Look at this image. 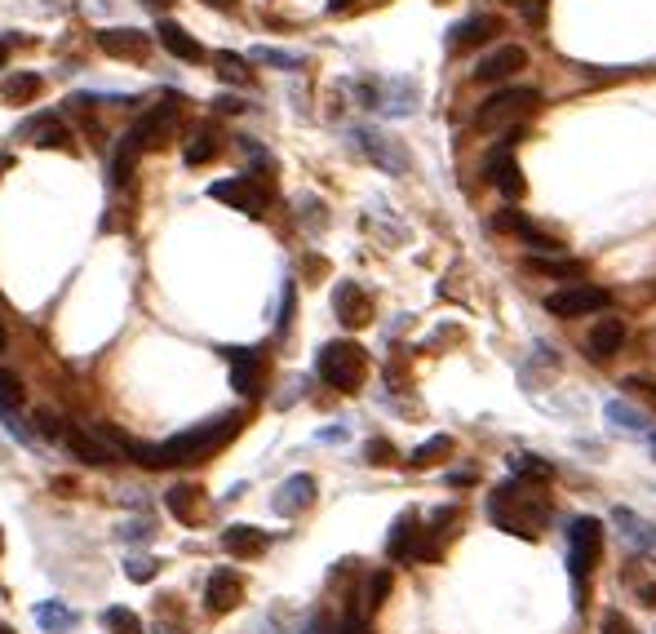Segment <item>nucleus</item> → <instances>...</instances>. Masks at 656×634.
<instances>
[{
	"instance_id": "obj_53",
	"label": "nucleus",
	"mask_w": 656,
	"mask_h": 634,
	"mask_svg": "<svg viewBox=\"0 0 656 634\" xmlns=\"http://www.w3.org/2000/svg\"><path fill=\"white\" fill-rule=\"evenodd\" d=\"M213 5H222V9H227V5H231V0H213Z\"/></svg>"
},
{
	"instance_id": "obj_35",
	"label": "nucleus",
	"mask_w": 656,
	"mask_h": 634,
	"mask_svg": "<svg viewBox=\"0 0 656 634\" xmlns=\"http://www.w3.org/2000/svg\"><path fill=\"white\" fill-rule=\"evenodd\" d=\"M448 453H453V439H448V435H435V439H426L422 448H413V457H408V466L426 470V466H435L439 457H448Z\"/></svg>"
},
{
	"instance_id": "obj_8",
	"label": "nucleus",
	"mask_w": 656,
	"mask_h": 634,
	"mask_svg": "<svg viewBox=\"0 0 656 634\" xmlns=\"http://www.w3.org/2000/svg\"><path fill=\"white\" fill-rule=\"evenodd\" d=\"M178 116H182V98H160L156 107L133 125V142H138V147H164L169 134L178 129Z\"/></svg>"
},
{
	"instance_id": "obj_6",
	"label": "nucleus",
	"mask_w": 656,
	"mask_h": 634,
	"mask_svg": "<svg viewBox=\"0 0 656 634\" xmlns=\"http://www.w3.org/2000/svg\"><path fill=\"white\" fill-rule=\"evenodd\" d=\"M612 293L599 289V284H563L546 298V311L559 315V320H577V315H594V311H608Z\"/></svg>"
},
{
	"instance_id": "obj_15",
	"label": "nucleus",
	"mask_w": 656,
	"mask_h": 634,
	"mask_svg": "<svg viewBox=\"0 0 656 634\" xmlns=\"http://www.w3.org/2000/svg\"><path fill=\"white\" fill-rule=\"evenodd\" d=\"M488 178H492V187H497L506 200H519V196L528 191L524 169H519V160L510 156V147H497V151L488 156Z\"/></svg>"
},
{
	"instance_id": "obj_1",
	"label": "nucleus",
	"mask_w": 656,
	"mask_h": 634,
	"mask_svg": "<svg viewBox=\"0 0 656 634\" xmlns=\"http://www.w3.org/2000/svg\"><path fill=\"white\" fill-rule=\"evenodd\" d=\"M244 417L240 413H227L218 422H204L196 431H182L164 444H129V457L147 470H169V466H191V462H204L209 453H218L227 439L240 431Z\"/></svg>"
},
{
	"instance_id": "obj_19",
	"label": "nucleus",
	"mask_w": 656,
	"mask_h": 634,
	"mask_svg": "<svg viewBox=\"0 0 656 634\" xmlns=\"http://www.w3.org/2000/svg\"><path fill=\"white\" fill-rule=\"evenodd\" d=\"M311 501H315V479L311 475H293V479H284L280 493H275V515L293 519V515H302Z\"/></svg>"
},
{
	"instance_id": "obj_22",
	"label": "nucleus",
	"mask_w": 656,
	"mask_h": 634,
	"mask_svg": "<svg viewBox=\"0 0 656 634\" xmlns=\"http://www.w3.org/2000/svg\"><path fill=\"white\" fill-rule=\"evenodd\" d=\"M156 36H160V45L169 49L173 58H182V63H204V45L196 36H187L178 23H169V18H160V27H156Z\"/></svg>"
},
{
	"instance_id": "obj_32",
	"label": "nucleus",
	"mask_w": 656,
	"mask_h": 634,
	"mask_svg": "<svg viewBox=\"0 0 656 634\" xmlns=\"http://www.w3.org/2000/svg\"><path fill=\"white\" fill-rule=\"evenodd\" d=\"M138 142H133V134L125 138V142H120V147H116V156H111V187H125V182L133 178V160H138Z\"/></svg>"
},
{
	"instance_id": "obj_47",
	"label": "nucleus",
	"mask_w": 656,
	"mask_h": 634,
	"mask_svg": "<svg viewBox=\"0 0 656 634\" xmlns=\"http://www.w3.org/2000/svg\"><path fill=\"white\" fill-rule=\"evenodd\" d=\"M337 634H368V626H364V617H360V612H351V617L342 621V630H337Z\"/></svg>"
},
{
	"instance_id": "obj_39",
	"label": "nucleus",
	"mask_w": 656,
	"mask_h": 634,
	"mask_svg": "<svg viewBox=\"0 0 656 634\" xmlns=\"http://www.w3.org/2000/svg\"><path fill=\"white\" fill-rule=\"evenodd\" d=\"M253 58L266 67H284V71H297L302 67V54H284V49H253Z\"/></svg>"
},
{
	"instance_id": "obj_50",
	"label": "nucleus",
	"mask_w": 656,
	"mask_h": 634,
	"mask_svg": "<svg viewBox=\"0 0 656 634\" xmlns=\"http://www.w3.org/2000/svg\"><path fill=\"white\" fill-rule=\"evenodd\" d=\"M351 5H355V0H328V14H346Z\"/></svg>"
},
{
	"instance_id": "obj_3",
	"label": "nucleus",
	"mask_w": 656,
	"mask_h": 634,
	"mask_svg": "<svg viewBox=\"0 0 656 634\" xmlns=\"http://www.w3.org/2000/svg\"><path fill=\"white\" fill-rule=\"evenodd\" d=\"M315 373H320L333 391L355 395L368 377V351L360 342H328L320 351V360H315Z\"/></svg>"
},
{
	"instance_id": "obj_12",
	"label": "nucleus",
	"mask_w": 656,
	"mask_h": 634,
	"mask_svg": "<svg viewBox=\"0 0 656 634\" xmlns=\"http://www.w3.org/2000/svg\"><path fill=\"white\" fill-rule=\"evenodd\" d=\"M333 311H337V320H342L346 329H364V324H373V302H368V293L355 280H342L333 289Z\"/></svg>"
},
{
	"instance_id": "obj_25",
	"label": "nucleus",
	"mask_w": 656,
	"mask_h": 634,
	"mask_svg": "<svg viewBox=\"0 0 656 634\" xmlns=\"http://www.w3.org/2000/svg\"><path fill=\"white\" fill-rule=\"evenodd\" d=\"M23 138H36V147H71V129L58 116H40L23 125Z\"/></svg>"
},
{
	"instance_id": "obj_38",
	"label": "nucleus",
	"mask_w": 656,
	"mask_h": 634,
	"mask_svg": "<svg viewBox=\"0 0 656 634\" xmlns=\"http://www.w3.org/2000/svg\"><path fill=\"white\" fill-rule=\"evenodd\" d=\"M510 9H515V14L524 18L528 27H541V23H546V9H550V0H510Z\"/></svg>"
},
{
	"instance_id": "obj_46",
	"label": "nucleus",
	"mask_w": 656,
	"mask_h": 634,
	"mask_svg": "<svg viewBox=\"0 0 656 634\" xmlns=\"http://www.w3.org/2000/svg\"><path fill=\"white\" fill-rule=\"evenodd\" d=\"M120 537H125V541H147L151 537V524H125V528H120Z\"/></svg>"
},
{
	"instance_id": "obj_34",
	"label": "nucleus",
	"mask_w": 656,
	"mask_h": 634,
	"mask_svg": "<svg viewBox=\"0 0 656 634\" xmlns=\"http://www.w3.org/2000/svg\"><path fill=\"white\" fill-rule=\"evenodd\" d=\"M182 156H187V165H209V160L218 156V134H209V129H196Z\"/></svg>"
},
{
	"instance_id": "obj_14",
	"label": "nucleus",
	"mask_w": 656,
	"mask_h": 634,
	"mask_svg": "<svg viewBox=\"0 0 656 634\" xmlns=\"http://www.w3.org/2000/svg\"><path fill=\"white\" fill-rule=\"evenodd\" d=\"M244 603V577L240 572H231V568H218L209 577V586H204V608L209 612H231V608H240Z\"/></svg>"
},
{
	"instance_id": "obj_43",
	"label": "nucleus",
	"mask_w": 656,
	"mask_h": 634,
	"mask_svg": "<svg viewBox=\"0 0 656 634\" xmlns=\"http://www.w3.org/2000/svg\"><path fill=\"white\" fill-rule=\"evenodd\" d=\"M603 634H639V630H634L621 612H608V617H603Z\"/></svg>"
},
{
	"instance_id": "obj_36",
	"label": "nucleus",
	"mask_w": 656,
	"mask_h": 634,
	"mask_svg": "<svg viewBox=\"0 0 656 634\" xmlns=\"http://www.w3.org/2000/svg\"><path fill=\"white\" fill-rule=\"evenodd\" d=\"M213 67H218V76L231 80V85H249V63H244L240 54H213Z\"/></svg>"
},
{
	"instance_id": "obj_4",
	"label": "nucleus",
	"mask_w": 656,
	"mask_h": 634,
	"mask_svg": "<svg viewBox=\"0 0 656 634\" xmlns=\"http://www.w3.org/2000/svg\"><path fill=\"white\" fill-rule=\"evenodd\" d=\"M599 555H603V524L594 515L572 519V528H568V572H572L577 603H581V595H586V577H590V568L599 564Z\"/></svg>"
},
{
	"instance_id": "obj_7",
	"label": "nucleus",
	"mask_w": 656,
	"mask_h": 634,
	"mask_svg": "<svg viewBox=\"0 0 656 634\" xmlns=\"http://www.w3.org/2000/svg\"><path fill=\"white\" fill-rule=\"evenodd\" d=\"M209 196L222 200V204H231V209H240V213H249V218H262L266 200H271V187H266L262 178H253V173H240V178L213 182Z\"/></svg>"
},
{
	"instance_id": "obj_24",
	"label": "nucleus",
	"mask_w": 656,
	"mask_h": 634,
	"mask_svg": "<svg viewBox=\"0 0 656 634\" xmlns=\"http://www.w3.org/2000/svg\"><path fill=\"white\" fill-rule=\"evenodd\" d=\"M497 227H501V231H515L519 240H528V244H532V249H550V253H559V244L550 240V235H541V231H537V227H532V222L524 218V213H515V209H501Z\"/></svg>"
},
{
	"instance_id": "obj_9",
	"label": "nucleus",
	"mask_w": 656,
	"mask_h": 634,
	"mask_svg": "<svg viewBox=\"0 0 656 634\" xmlns=\"http://www.w3.org/2000/svg\"><path fill=\"white\" fill-rule=\"evenodd\" d=\"M524 67H528V49L524 45H497L492 54H484L475 63V80L479 85H497V80H510Z\"/></svg>"
},
{
	"instance_id": "obj_23",
	"label": "nucleus",
	"mask_w": 656,
	"mask_h": 634,
	"mask_svg": "<svg viewBox=\"0 0 656 634\" xmlns=\"http://www.w3.org/2000/svg\"><path fill=\"white\" fill-rule=\"evenodd\" d=\"M621 342H625V324L617 320V315H603L599 324L590 329V360H612V355L621 351Z\"/></svg>"
},
{
	"instance_id": "obj_51",
	"label": "nucleus",
	"mask_w": 656,
	"mask_h": 634,
	"mask_svg": "<svg viewBox=\"0 0 656 634\" xmlns=\"http://www.w3.org/2000/svg\"><path fill=\"white\" fill-rule=\"evenodd\" d=\"M142 5H147V9H156V14H164V9H169V0H142Z\"/></svg>"
},
{
	"instance_id": "obj_11",
	"label": "nucleus",
	"mask_w": 656,
	"mask_h": 634,
	"mask_svg": "<svg viewBox=\"0 0 656 634\" xmlns=\"http://www.w3.org/2000/svg\"><path fill=\"white\" fill-rule=\"evenodd\" d=\"M98 49L107 58H125V63H142L151 49V36H142L138 27H102L98 32Z\"/></svg>"
},
{
	"instance_id": "obj_52",
	"label": "nucleus",
	"mask_w": 656,
	"mask_h": 634,
	"mask_svg": "<svg viewBox=\"0 0 656 634\" xmlns=\"http://www.w3.org/2000/svg\"><path fill=\"white\" fill-rule=\"evenodd\" d=\"M0 351H5V324H0Z\"/></svg>"
},
{
	"instance_id": "obj_45",
	"label": "nucleus",
	"mask_w": 656,
	"mask_h": 634,
	"mask_svg": "<svg viewBox=\"0 0 656 634\" xmlns=\"http://www.w3.org/2000/svg\"><path fill=\"white\" fill-rule=\"evenodd\" d=\"M625 391H639L648 404H656V382H643V377H630V382H625Z\"/></svg>"
},
{
	"instance_id": "obj_28",
	"label": "nucleus",
	"mask_w": 656,
	"mask_h": 634,
	"mask_svg": "<svg viewBox=\"0 0 656 634\" xmlns=\"http://www.w3.org/2000/svg\"><path fill=\"white\" fill-rule=\"evenodd\" d=\"M36 626L45 634H67L71 626H76V612H71V603L45 599V603H36Z\"/></svg>"
},
{
	"instance_id": "obj_54",
	"label": "nucleus",
	"mask_w": 656,
	"mask_h": 634,
	"mask_svg": "<svg viewBox=\"0 0 656 634\" xmlns=\"http://www.w3.org/2000/svg\"><path fill=\"white\" fill-rule=\"evenodd\" d=\"M0 634H14V630H9V626H0Z\"/></svg>"
},
{
	"instance_id": "obj_21",
	"label": "nucleus",
	"mask_w": 656,
	"mask_h": 634,
	"mask_svg": "<svg viewBox=\"0 0 656 634\" xmlns=\"http://www.w3.org/2000/svg\"><path fill=\"white\" fill-rule=\"evenodd\" d=\"M222 546H227V555H235V559H258L262 550L271 546V537L253 524H231L227 533H222Z\"/></svg>"
},
{
	"instance_id": "obj_27",
	"label": "nucleus",
	"mask_w": 656,
	"mask_h": 634,
	"mask_svg": "<svg viewBox=\"0 0 656 634\" xmlns=\"http://www.w3.org/2000/svg\"><path fill=\"white\" fill-rule=\"evenodd\" d=\"M617 528L625 533L630 546H639V550H648V555H656V524L639 519L634 510H617Z\"/></svg>"
},
{
	"instance_id": "obj_31",
	"label": "nucleus",
	"mask_w": 656,
	"mask_h": 634,
	"mask_svg": "<svg viewBox=\"0 0 656 634\" xmlns=\"http://www.w3.org/2000/svg\"><path fill=\"white\" fill-rule=\"evenodd\" d=\"M510 475L532 479V484H546V479H555V466L541 462V457H532V453H510Z\"/></svg>"
},
{
	"instance_id": "obj_29",
	"label": "nucleus",
	"mask_w": 656,
	"mask_h": 634,
	"mask_svg": "<svg viewBox=\"0 0 656 634\" xmlns=\"http://www.w3.org/2000/svg\"><path fill=\"white\" fill-rule=\"evenodd\" d=\"M528 271H537V275H555V280H572L577 284L581 275H586V267H581L577 258H555V253H537V258H528Z\"/></svg>"
},
{
	"instance_id": "obj_48",
	"label": "nucleus",
	"mask_w": 656,
	"mask_h": 634,
	"mask_svg": "<svg viewBox=\"0 0 656 634\" xmlns=\"http://www.w3.org/2000/svg\"><path fill=\"white\" fill-rule=\"evenodd\" d=\"M634 590H639V599L648 603V608H656V581H639Z\"/></svg>"
},
{
	"instance_id": "obj_17",
	"label": "nucleus",
	"mask_w": 656,
	"mask_h": 634,
	"mask_svg": "<svg viewBox=\"0 0 656 634\" xmlns=\"http://www.w3.org/2000/svg\"><path fill=\"white\" fill-rule=\"evenodd\" d=\"M164 506H169V515L187 528L204 524V515H209V501H204V493L196 484H173L169 493H164Z\"/></svg>"
},
{
	"instance_id": "obj_40",
	"label": "nucleus",
	"mask_w": 656,
	"mask_h": 634,
	"mask_svg": "<svg viewBox=\"0 0 656 634\" xmlns=\"http://www.w3.org/2000/svg\"><path fill=\"white\" fill-rule=\"evenodd\" d=\"M386 595H391V572H373V577H368V603L364 608H382L386 603Z\"/></svg>"
},
{
	"instance_id": "obj_16",
	"label": "nucleus",
	"mask_w": 656,
	"mask_h": 634,
	"mask_svg": "<svg viewBox=\"0 0 656 634\" xmlns=\"http://www.w3.org/2000/svg\"><path fill=\"white\" fill-rule=\"evenodd\" d=\"M422 541H426V533L417 528V510H404V515L395 519V528H391L386 555L399 559V564H408V559H422Z\"/></svg>"
},
{
	"instance_id": "obj_2",
	"label": "nucleus",
	"mask_w": 656,
	"mask_h": 634,
	"mask_svg": "<svg viewBox=\"0 0 656 634\" xmlns=\"http://www.w3.org/2000/svg\"><path fill=\"white\" fill-rule=\"evenodd\" d=\"M488 515L492 524L501 528V533H515L524 541H537L546 533L550 524V497L541 493V484H532V479H510V484H501L497 493L488 497Z\"/></svg>"
},
{
	"instance_id": "obj_5",
	"label": "nucleus",
	"mask_w": 656,
	"mask_h": 634,
	"mask_svg": "<svg viewBox=\"0 0 656 634\" xmlns=\"http://www.w3.org/2000/svg\"><path fill=\"white\" fill-rule=\"evenodd\" d=\"M541 107V94L528 85H510V89H497L484 107L475 111V129H501V125H515V120L532 116V111Z\"/></svg>"
},
{
	"instance_id": "obj_41",
	"label": "nucleus",
	"mask_w": 656,
	"mask_h": 634,
	"mask_svg": "<svg viewBox=\"0 0 656 634\" xmlns=\"http://www.w3.org/2000/svg\"><path fill=\"white\" fill-rule=\"evenodd\" d=\"M364 457H368V466H395V448L386 444V439H368L364 444Z\"/></svg>"
},
{
	"instance_id": "obj_20",
	"label": "nucleus",
	"mask_w": 656,
	"mask_h": 634,
	"mask_svg": "<svg viewBox=\"0 0 656 634\" xmlns=\"http://www.w3.org/2000/svg\"><path fill=\"white\" fill-rule=\"evenodd\" d=\"M360 147H364V156L368 160H377L386 173H404L408 169V156L395 147V138H386V134H373V129H360Z\"/></svg>"
},
{
	"instance_id": "obj_13",
	"label": "nucleus",
	"mask_w": 656,
	"mask_h": 634,
	"mask_svg": "<svg viewBox=\"0 0 656 634\" xmlns=\"http://www.w3.org/2000/svg\"><path fill=\"white\" fill-rule=\"evenodd\" d=\"M227 355V364H231V386L240 395H262V351H244V346H231V351H222Z\"/></svg>"
},
{
	"instance_id": "obj_49",
	"label": "nucleus",
	"mask_w": 656,
	"mask_h": 634,
	"mask_svg": "<svg viewBox=\"0 0 656 634\" xmlns=\"http://www.w3.org/2000/svg\"><path fill=\"white\" fill-rule=\"evenodd\" d=\"M213 107H218V111H227V116H235V111H244V102H240V98H218V102H213Z\"/></svg>"
},
{
	"instance_id": "obj_10",
	"label": "nucleus",
	"mask_w": 656,
	"mask_h": 634,
	"mask_svg": "<svg viewBox=\"0 0 656 634\" xmlns=\"http://www.w3.org/2000/svg\"><path fill=\"white\" fill-rule=\"evenodd\" d=\"M63 444H67V453L76 457V462H85V466H111V462H120V448L111 444L107 435H89V431H63Z\"/></svg>"
},
{
	"instance_id": "obj_30",
	"label": "nucleus",
	"mask_w": 656,
	"mask_h": 634,
	"mask_svg": "<svg viewBox=\"0 0 656 634\" xmlns=\"http://www.w3.org/2000/svg\"><path fill=\"white\" fill-rule=\"evenodd\" d=\"M603 417H608V426H617V431H625V435H643V431H648V417H643L639 408L621 404V400H612L608 408H603Z\"/></svg>"
},
{
	"instance_id": "obj_42",
	"label": "nucleus",
	"mask_w": 656,
	"mask_h": 634,
	"mask_svg": "<svg viewBox=\"0 0 656 634\" xmlns=\"http://www.w3.org/2000/svg\"><path fill=\"white\" fill-rule=\"evenodd\" d=\"M125 572H129V581H151L160 572V564L156 559H142V555H133L129 564H125Z\"/></svg>"
},
{
	"instance_id": "obj_18",
	"label": "nucleus",
	"mask_w": 656,
	"mask_h": 634,
	"mask_svg": "<svg viewBox=\"0 0 656 634\" xmlns=\"http://www.w3.org/2000/svg\"><path fill=\"white\" fill-rule=\"evenodd\" d=\"M492 36H501V18L475 14V18H466V23H457L453 32H448V49H475V45H488Z\"/></svg>"
},
{
	"instance_id": "obj_44",
	"label": "nucleus",
	"mask_w": 656,
	"mask_h": 634,
	"mask_svg": "<svg viewBox=\"0 0 656 634\" xmlns=\"http://www.w3.org/2000/svg\"><path fill=\"white\" fill-rule=\"evenodd\" d=\"M293 324V284H284V302H280V333H289Z\"/></svg>"
},
{
	"instance_id": "obj_26",
	"label": "nucleus",
	"mask_w": 656,
	"mask_h": 634,
	"mask_svg": "<svg viewBox=\"0 0 656 634\" xmlns=\"http://www.w3.org/2000/svg\"><path fill=\"white\" fill-rule=\"evenodd\" d=\"M36 94H40V76H36V71H9V76L0 80V98L14 102V107L36 102Z\"/></svg>"
},
{
	"instance_id": "obj_55",
	"label": "nucleus",
	"mask_w": 656,
	"mask_h": 634,
	"mask_svg": "<svg viewBox=\"0 0 656 634\" xmlns=\"http://www.w3.org/2000/svg\"><path fill=\"white\" fill-rule=\"evenodd\" d=\"M652 457H656V435H652Z\"/></svg>"
},
{
	"instance_id": "obj_56",
	"label": "nucleus",
	"mask_w": 656,
	"mask_h": 634,
	"mask_svg": "<svg viewBox=\"0 0 656 634\" xmlns=\"http://www.w3.org/2000/svg\"><path fill=\"white\" fill-rule=\"evenodd\" d=\"M0 546H5V537H0Z\"/></svg>"
},
{
	"instance_id": "obj_37",
	"label": "nucleus",
	"mask_w": 656,
	"mask_h": 634,
	"mask_svg": "<svg viewBox=\"0 0 656 634\" xmlns=\"http://www.w3.org/2000/svg\"><path fill=\"white\" fill-rule=\"evenodd\" d=\"M102 626H107L111 634H142V621L133 617L129 608H120V603H116V608L102 612Z\"/></svg>"
},
{
	"instance_id": "obj_33",
	"label": "nucleus",
	"mask_w": 656,
	"mask_h": 634,
	"mask_svg": "<svg viewBox=\"0 0 656 634\" xmlns=\"http://www.w3.org/2000/svg\"><path fill=\"white\" fill-rule=\"evenodd\" d=\"M27 404V391H23V382H18L9 368H0V417H9V413H18V408Z\"/></svg>"
}]
</instances>
